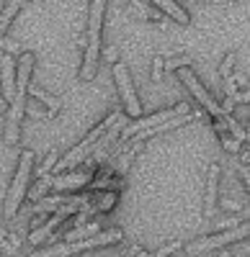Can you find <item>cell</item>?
Listing matches in <instances>:
<instances>
[{
    "instance_id": "obj_1",
    "label": "cell",
    "mask_w": 250,
    "mask_h": 257,
    "mask_svg": "<svg viewBox=\"0 0 250 257\" xmlns=\"http://www.w3.org/2000/svg\"><path fill=\"white\" fill-rule=\"evenodd\" d=\"M31 70H34V54L24 52L18 59V72H16V95L11 100V111H8V123H6V142L16 144L18 139V128H21V116L26 111V93H29V82H31Z\"/></svg>"
},
{
    "instance_id": "obj_2",
    "label": "cell",
    "mask_w": 250,
    "mask_h": 257,
    "mask_svg": "<svg viewBox=\"0 0 250 257\" xmlns=\"http://www.w3.org/2000/svg\"><path fill=\"white\" fill-rule=\"evenodd\" d=\"M103 0H93L88 6V34H86V57H82V80H93L101 54V24H103Z\"/></svg>"
},
{
    "instance_id": "obj_3",
    "label": "cell",
    "mask_w": 250,
    "mask_h": 257,
    "mask_svg": "<svg viewBox=\"0 0 250 257\" xmlns=\"http://www.w3.org/2000/svg\"><path fill=\"white\" fill-rule=\"evenodd\" d=\"M124 234L119 229H111V231H98L88 239H80V242H59L54 247H44V249H36L31 257H70L75 252H86V249H93L98 244H116Z\"/></svg>"
},
{
    "instance_id": "obj_4",
    "label": "cell",
    "mask_w": 250,
    "mask_h": 257,
    "mask_svg": "<svg viewBox=\"0 0 250 257\" xmlns=\"http://www.w3.org/2000/svg\"><path fill=\"white\" fill-rule=\"evenodd\" d=\"M121 118V111H114L109 118H103L98 126H93L91 128V132L86 134V139H82L77 147H72L70 149V152L65 155V157H62V160H57V165H54V170H67V167H72V165H77V162H82V160H86L88 155H91V149L96 147V142L103 137V134H106L109 132V126H114L116 121Z\"/></svg>"
},
{
    "instance_id": "obj_5",
    "label": "cell",
    "mask_w": 250,
    "mask_h": 257,
    "mask_svg": "<svg viewBox=\"0 0 250 257\" xmlns=\"http://www.w3.org/2000/svg\"><path fill=\"white\" fill-rule=\"evenodd\" d=\"M31 167H34V152H31V149H24V152H21L18 170H16V178H13L11 190H8V201H6V216L8 219L18 211L21 201H24V196H26V185H29V178H31Z\"/></svg>"
},
{
    "instance_id": "obj_6",
    "label": "cell",
    "mask_w": 250,
    "mask_h": 257,
    "mask_svg": "<svg viewBox=\"0 0 250 257\" xmlns=\"http://www.w3.org/2000/svg\"><path fill=\"white\" fill-rule=\"evenodd\" d=\"M247 237V221L232 226V229H227V231H219V234H212V237H204L199 242H191V244H186V252H209V249H217V247H224V244H230V242H240Z\"/></svg>"
},
{
    "instance_id": "obj_7",
    "label": "cell",
    "mask_w": 250,
    "mask_h": 257,
    "mask_svg": "<svg viewBox=\"0 0 250 257\" xmlns=\"http://www.w3.org/2000/svg\"><path fill=\"white\" fill-rule=\"evenodd\" d=\"M183 113H191V111H189V105H186V103L176 105V108H168V111H157L155 116H147V118H137V121H132V123H127V126L121 128L119 139H121V144H124L127 139H132V137H134L137 132H142V128H150V126L165 123V121H171V118H178V116H183Z\"/></svg>"
},
{
    "instance_id": "obj_8",
    "label": "cell",
    "mask_w": 250,
    "mask_h": 257,
    "mask_svg": "<svg viewBox=\"0 0 250 257\" xmlns=\"http://www.w3.org/2000/svg\"><path fill=\"white\" fill-rule=\"evenodd\" d=\"M178 77H181V80H183L186 85H189V90H191V93H194V95L199 98V103L204 105L206 111H209V116H212L214 121H222V118L227 116V113H224V111L219 108V103H217V100H214V98L209 95V90H204V85H201V82L196 80V75H194V72H191L189 67L178 70Z\"/></svg>"
},
{
    "instance_id": "obj_9",
    "label": "cell",
    "mask_w": 250,
    "mask_h": 257,
    "mask_svg": "<svg viewBox=\"0 0 250 257\" xmlns=\"http://www.w3.org/2000/svg\"><path fill=\"white\" fill-rule=\"evenodd\" d=\"M114 80H116V88H119L124 103H127V113H129V116H139V113H142V105H139V98H137V93H134L129 70H127V64H124V62H116V64H114Z\"/></svg>"
},
{
    "instance_id": "obj_10",
    "label": "cell",
    "mask_w": 250,
    "mask_h": 257,
    "mask_svg": "<svg viewBox=\"0 0 250 257\" xmlns=\"http://www.w3.org/2000/svg\"><path fill=\"white\" fill-rule=\"evenodd\" d=\"M0 80H3V95L11 103L16 95V62L13 54H0Z\"/></svg>"
},
{
    "instance_id": "obj_11",
    "label": "cell",
    "mask_w": 250,
    "mask_h": 257,
    "mask_svg": "<svg viewBox=\"0 0 250 257\" xmlns=\"http://www.w3.org/2000/svg\"><path fill=\"white\" fill-rule=\"evenodd\" d=\"M93 180V173L91 170H77V173H67V175H59L52 180V188L54 190H75V188H82Z\"/></svg>"
},
{
    "instance_id": "obj_12",
    "label": "cell",
    "mask_w": 250,
    "mask_h": 257,
    "mask_svg": "<svg viewBox=\"0 0 250 257\" xmlns=\"http://www.w3.org/2000/svg\"><path fill=\"white\" fill-rule=\"evenodd\" d=\"M217 183H219V165H209V175H206V201H204V216H206V219L214 213Z\"/></svg>"
},
{
    "instance_id": "obj_13",
    "label": "cell",
    "mask_w": 250,
    "mask_h": 257,
    "mask_svg": "<svg viewBox=\"0 0 250 257\" xmlns=\"http://www.w3.org/2000/svg\"><path fill=\"white\" fill-rule=\"evenodd\" d=\"M124 123H127V121H124V116H121V118H119V121H116L114 126H109V132H106V137H103V139H98V142H96V147L91 149V157H93L91 162H98V160L103 157V152H106V147H109V144H111V142H114V139H116L119 134H121V128H124Z\"/></svg>"
},
{
    "instance_id": "obj_14",
    "label": "cell",
    "mask_w": 250,
    "mask_h": 257,
    "mask_svg": "<svg viewBox=\"0 0 250 257\" xmlns=\"http://www.w3.org/2000/svg\"><path fill=\"white\" fill-rule=\"evenodd\" d=\"M155 8L157 11H162V13H168L176 24H181V26H186L191 21V16L183 11V6L181 3H176V0H160V3H155Z\"/></svg>"
},
{
    "instance_id": "obj_15",
    "label": "cell",
    "mask_w": 250,
    "mask_h": 257,
    "mask_svg": "<svg viewBox=\"0 0 250 257\" xmlns=\"http://www.w3.org/2000/svg\"><path fill=\"white\" fill-rule=\"evenodd\" d=\"M98 231H101V226H98L96 221H88V224H82V226H77V229L67 231L65 237H62V242H80V239L93 237V234H98Z\"/></svg>"
},
{
    "instance_id": "obj_16",
    "label": "cell",
    "mask_w": 250,
    "mask_h": 257,
    "mask_svg": "<svg viewBox=\"0 0 250 257\" xmlns=\"http://www.w3.org/2000/svg\"><path fill=\"white\" fill-rule=\"evenodd\" d=\"M21 6H24V3L11 0V3H6V8L0 11V41H3V36H6V31H8V26H11V21H13V16L21 11Z\"/></svg>"
},
{
    "instance_id": "obj_17",
    "label": "cell",
    "mask_w": 250,
    "mask_h": 257,
    "mask_svg": "<svg viewBox=\"0 0 250 257\" xmlns=\"http://www.w3.org/2000/svg\"><path fill=\"white\" fill-rule=\"evenodd\" d=\"M214 128H217V134H219V139H222V147L227 149V152H240V149H242V144H240L230 132H227L222 121H214Z\"/></svg>"
},
{
    "instance_id": "obj_18",
    "label": "cell",
    "mask_w": 250,
    "mask_h": 257,
    "mask_svg": "<svg viewBox=\"0 0 250 257\" xmlns=\"http://www.w3.org/2000/svg\"><path fill=\"white\" fill-rule=\"evenodd\" d=\"M29 93H31V95H34L36 100H41V103H47V105H49V113H54V111H59V108H62V103H59V100H57L54 95H49L47 90H41V88H36V85H31V82H29Z\"/></svg>"
},
{
    "instance_id": "obj_19",
    "label": "cell",
    "mask_w": 250,
    "mask_h": 257,
    "mask_svg": "<svg viewBox=\"0 0 250 257\" xmlns=\"http://www.w3.org/2000/svg\"><path fill=\"white\" fill-rule=\"evenodd\" d=\"M165 70H183L191 64V57H173V59H162Z\"/></svg>"
},
{
    "instance_id": "obj_20",
    "label": "cell",
    "mask_w": 250,
    "mask_h": 257,
    "mask_svg": "<svg viewBox=\"0 0 250 257\" xmlns=\"http://www.w3.org/2000/svg\"><path fill=\"white\" fill-rule=\"evenodd\" d=\"M57 149H49V155H47V160L41 162V167H39V178L41 175H49V170H54V165H57Z\"/></svg>"
},
{
    "instance_id": "obj_21",
    "label": "cell",
    "mask_w": 250,
    "mask_h": 257,
    "mask_svg": "<svg viewBox=\"0 0 250 257\" xmlns=\"http://www.w3.org/2000/svg\"><path fill=\"white\" fill-rule=\"evenodd\" d=\"M52 180H54V178H49V175H41V180H39L36 190L31 193V198H34V201H39V198H41V193H44L47 188H52Z\"/></svg>"
},
{
    "instance_id": "obj_22",
    "label": "cell",
    "mask_w": 250,
    "mask_h": 257,
    "mask_svg": "<svg viewBox=\"0 0 250 257\" xmlns=\"http://www.w3.org/2000/svg\"><path fill=\"white\" fill-rule=\"evenodd\" d=\"M181 249V242H168L165 247H160L157 252H152L150 257H168V254H173V252H178Z\"/></svg>"
},
{
    "instance_id": "obj_23",
    "label": "cell",
    "mask_w": 250,
    "mask_h": 257,
    "mask_svg": "<svg viewBox=\"0 0 250 257\" xmlns=\"http://www.w3.org/2000/svg\"><path fill=\"white\" fill-rule=\"evenodd\" d=\"M137 149H139V147H132V149H129V152H127V155H124V157L119 160V173H127V167H129V162H132V157L137 155Z\"/></svg>"
},
{
    "instance_id": "obj_24",
    "label": "cell",
    "mask_w": 250,
    "mask_h": 257,
    "mask_svg": "<svg viewBox=\"0 0 250 257\" xmlns=\"http://www.w3.org/2000/svg\"><path fill=\"white\" fill-rule=\"evenodd\" d=\"M232 64H235V54L230 52V54L224 57V62H222V67H219V75H222V77H227V75H230V70H232Z\"/></svg>"
},
{
    "instance_id": "obj_25",
    "label": "cell",
    "mask_w": 250,
    "mask_h": 257,
    "mask_svg": "<svg viewBox=\"0 0 250 257\" xmlns=\"http://www.w3.org/2000/svg\"><path fill=\"white\" fill-rule=\"evenodd\" d=\"M152 77H155V80H162V57H155V64H152Z\"/></svg>"
},
{
    "instance_id": "obj_26",
    "label": "cell",
    "mask_w": 250,
    "mask_h": 257,
    "mask_svg": "<svg viewBox=\"0 0 250 257\" xmlns=\"http://www.w3.org/2000/svg\"><path fill=\"white\" fill-rule=\"evenodd\" d=\"M222 206L224 208H232V211H240V203L237 201H222Z\"/></svg>"
},
{
    "instance_id": "obj_27",
    "label": "cell",
    "mask_w": 250,
    "mask_h": 257,
    "mask_svg": "<svg viewBox=\"0 0 250 257\" xmlns=\"http://www.w3.org/2000/svg\"><path fill=\"white\" fill-rule=\"evenodd\" d=\"M0 244H6V229L0 226Z\"/></svg>"
},
{
    "instance_id": "obj_28",
    "label": "cell",
    "mask_w": 250,
    "mask_h": 257,
    "mask_svg": "<svg viewBox=\"0 0 250 257\" xmlns=\"http://www.w3.org/2000/svg\"><path fill=\"white\" fill-rule=\"evenodd\" d=\"M219 257H230V254H227V252H222V254H219Z\"/></svg>"
}]
</instances>
